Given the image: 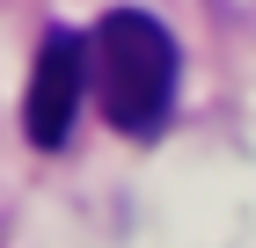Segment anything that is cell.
<instances>
[{"label": "cell", "mask_w": 256, "mask_h": 248, "mask_svg": "<svg viewBox=\"0 0 256 248\" xmlns=\"http://www.w3.org/2000/svg\"><path fill=\"white\" fill-rule=\"evenodd\" d=\"M88 51H96V102H102V117L118 132H132V139L161 132V117L176 102V37L154 15L118 7V15L96 22Z\"/></svg>", "instance_id": "obj_1"}, {"label": "cell", "mask_w": 256, "mask_h": 248, "mask_svg": "<svg viewBox=\"0 0 256 248\" xmlns=\"http://www.w3.org/2000/svg\"><path fill=\"white\" fill-rule=\"evenodd\" d=\"M96 88V51L88 37L74 29H52L37 44V73H30V102H22V124H30V146H66L74 139V117H80V95Z\"/></svg>", "instance_id": "obj_2"}, {"label": "cell", "mask_w": 256, "mask_h": 248, "mask_svg": "<svg viewBox=\"0 0 256 248\" xmlns=\"http://www.w3.org/2000/svg\"><path fill=\"white\" fill-rule=\"evenodd\" d=\"M220 22H234V29H256V0H205Z\"/></svg>", "instance_id": "obj_3"}]
</instances>
